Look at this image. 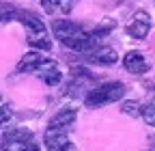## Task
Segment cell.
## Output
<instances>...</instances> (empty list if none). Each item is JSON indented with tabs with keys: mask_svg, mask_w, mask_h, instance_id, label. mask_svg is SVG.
Returning a JSON list of instances; mask_svg holds the SVG:
<instances>
[{
	"mask_svg": "<svg viewBox=\"0 0 155 151\" xmlns=\"http://www.w3.org/2000/svg\"><path fill=\"white\" fill-rule=\"evenodd\" d=\"M35 73H37L48 86H56L58 82L63 80V71H61V67H58L52 59H43V63L35 69Z\"/></svg>",
	"mask_w": 155,
	"mask_h": 151,
	"instance_id": "cell-7",
	"label": "cell"
},
{
	"mask_svg": "<svg viewBox=\"0 0 155 151\" xmlns=\"http://www.w3.org/2000/svg\"><path fill=\"white\" fill-rule=\"evenodd\" d=\"M54 35H56V39L61 43H65L67 48L73 50V45L80 41L82 37H86V30L80 24H75V22L58 20V22H54Z\"/></svg>",
	"mask_w": 155,
	"mask_h": 151,
	"instance_id": "cell-3",
	"label": "cell"
},
{
	"mask_svg": "<svg viewBox=\"0 0 155 151\" xmlns=\"http://www.w3.org/2000/svg\"><path fill=\"white\" fill-rule=\"evenodd\" d=\"M17 20H22V24L26 26L28 30V43L37 50H50L52 48V41L48 37V30H45V24L39 15L30 13V11H17Z\"/></svg>",
	"mask_w": 155,
	"mask_h": 151,
	"instance_id": "cell-1",
	"label": "cell"
},
{
	"mask_svg": "<svg viewBox=\"0 0 155 151\" xmlns=\"http://www.w3.org/2000/svg\"><path fill=\"white\" fill-rule=\"evenodd\" d=\"M123 95H125V84L123 82H106L101 86H95L93 91H88L86 106L88 108H99V106L110 104V102H119Z\"/></svg>",
	"mask_w": 155,
	"mask_h": 151,
	"instance_id": "cell-2",
	"label": "cell"
},
{
	"mask_svg": "<svg viewBox=\"0 0 155 151\" xmlns=\"http://www.w3.org/2000/svg\"><path fill=\"white\" fill-rule=\"evenodd\" d=\"M43 143L48 151H78V147L67 138L65 132H56V129H45Z\"/></svg>",
	"mask_w": 155,
	"mask_h": 151,
	"instance_id": "cell-5",
	"label": "cell"
},
{
	"mask_svg": "<svg viewBox=\"0 0 155 151\" xmlns=\"http://www.w3.org/2000/svg\"><path fill=\"white\" fill-rule=\"evenodd\" d=\"M9 20H17V9L9 2H0V22H9Z\"/></svg>",
	"mask_w": 155,
	"mask_h": 151,
	"instance_id": "cell-12",
	"label": "cell"
},
{
	"mask_svg": "<svg viewBox=\"0 0 155 151\" xmlns=\"http://www.w3.org/2000/svg\"><path fill=\"white\" fill-rule=\"evenodd\" d=\"M151 30V17L147 11H136L134 17H131V22L127 26V35L134 37V39H144V37L149 35Z\"/></svg>",
	"mask_w": 155,
	"mask_h": 151,
	"instance_id": "cell-6",
	"label": "cell"
},
{
	"mask_svg": "<svg viewBox=\"0 0 155 151\" xmlns=\"http://www.w3.org/2000/svg\"><path fill=\"white\" fill-rule=\"evenodd\" d=\"M56 9L61 13H71L73 9V0H56Z\"/></svg>",
	"mask_w": 155,
	"mask_h": 151,
	"instance_id": "cell-15",
	"label": "cell"
},
{
	"mask_svg": "<svg viewBox=\"0 0 155 151\" xmlns=\"http://www.w3.org/2000/svg\"><path fill=\"white\" fill-rule=\"evenodd\" d=\"M123 67H125L129 73H147V71H149V61L144 59L140 52L131 50V52H127V54L123 56Z\"/></svg>",
	"mask_w": 155,
	"mask_h": 151,
	"instance_id": "cell-9",
	"label": "cell"
},
{
	"mask_svg": "<svg viewBox=\"0 0 155 151\" xmlns=\"http://www.w3.org/2000/svg\"><path fill=\"white\" fill-rule=\"evenodd\" d=\"M140 108H142V106H140L138 102H131V99L121 106V110L125 112V115H129V117H140Z\"/></svg>",
	"mask_w": 155,
	"mask_h": 151,
	"instance_id": "cell-14",
	"label": "cell"
},
{
	"mask_svg": "<svg viewBox=\"0 0 155 151\" xmlns=\"http://www.w3.org/2000/svg\"><path fill=\"white\" fill-rule=\"evenodd\" d=\"M41 7L45 13H54V0H41Z\"/></svg>",
	"mask_w": 155,
	"mask_h": 151,
	"instance_id": "cell-17",
	"label": "cell"
},
{
	"mask_svg": "<svg viewBox=\"0 0 155 151\" xmlns=\"http://www.w3.org/2000/svg\"><path fill=\"white\" fill-rule=\"evenodd\" d=\"M2 151H39L37 143H32V134L26 129L9 132L2 143Z\"/></svg>",
	"mask_w": 155,
	"mask_h": 151,
	"instance_id": "cell-4",
	"label": "cell"
},
{
	"mask_svg": "<svg viewBox=\"0 0 155 151\" xmlns=\"http://www.w3.org/2000/svg\"><path fill=\"white\" fill-rule=\"evenodd\" d=\"M0 102H2V97H0Z\"/></svg>",
	"mask_w": 155,
	"mask_h": 151,
	"instance_id": "cell-19",
	"label": "cell"
},
{
	"mask_svg": "<svg viewBox=\"0 0 155 151\" xmlns=\"http://www.w3.org/2000/svg\"><path fill=\"white\" fill-rule=\"evenodd\" d=\"M75 117H78V108H73V106L63 108V110H58L56 115L52 117L48 129H56V132H65V134H67V129L73 125Z\"/></svg>",
	"mask_w": 155,
	"mask_h": 151,
	"instance_id": "cell-8",
	"label": "cell"
},
{
	"mask_svg": "<svg viewBox=\"0 0 155 151\" xmlns=\"http://www.w3.org/2000/svg\"><path fill=\"white\" fill-rule=\"evenodd\" d=\"M140 115H142V119H144L147 125L155 127V104H147V106H142V108H140Z\"/></svg>",
	"mask_w": 155,
	"mask_h": 151,
	"instance_id": "cell-13",
	"label": "cell"
},
{
	"mask_svg": "<svg viewBox=\"0 0 155 151\" xmlns=\"http://www.w3.org/2000/svg\"><path fill=\"white\" fill-rule=\"evenodd\" d=\"M11 115H13V110H11L9 106H5V104H0V125H2V123H9Z\"/></svg>",
	"mask_w": 155,
	"mask_h": 151,
	"instance_id": "cell-16",
	"label": "cell"
},
{
	"mask_svg": "<svg viewBox=\"0 0 155 151\" xmlns=\"http://www.w3.org/2000/svg\"><path fill=\"white\" fill-rule=\"evenodd\" d=\"M88 61H91V63H97V65H114L116 61H119V54H116L112 48L99 45L95 52L88 54Z\"/></svg>",
	"mask_w": 155,
	"mask_h": 151,
	"instance_id": "cell-10",
	"label": "cell"
},
{
	"mask_svg": "<svg viewBox=\"0 0 155 151\" xmlns=\"http://www.w3.org/2000/svg\"><path fill=\"white\" fill-rule=\"evenodd\" d=\"M43 59H45V56L41 54V52H26L24 56H22V59H19V63H17V71H35L39 65H41L43 63Z\"/></svg>",
	"mask_w": 155,
	"mask_h": 151,
	"instance_id": "cell-11",
	"label": "cell"
},
{
	"mask_svg": "<svg viewBox=\"0 0 155 151\" xmlns=\"http://www.w3.org/2000/svg\"><path fill=\"white\" fill-rule=\"evenodd\" d=\"M116 2H123V0H116Z\"/></svg>",
	"mask_w": 155,
	"mask_h": 151,
	"instance_id": "cell-18",
	"label": "cell"
}]
</instances>
